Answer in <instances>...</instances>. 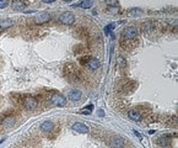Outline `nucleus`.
<instances>
[{"instance_id":"6","label":"nucleus","mask_w":178,"mask_h":148,"mask_svg":"<svg viewBox=\"0 0 178 148\" xmlns=\"http://www.w3.org/2000/svg\"><path fill=\"white\" fill-rule=\"evenodd\" d=\"M136 36H138V30L135 27H127L123 31L124 39H134Z\"/></svg>"},{"instance_id":"8","label":"nucleus","mask_w":178,"mask_h":148,"mask_svg":"<svg viewBox=\"0 0 178 148\" xmlns=\"http://www.w3.org/2000/svg\"><path fill=\"white\" fill-rule=\"evenodd\" d=\"M75 35L80 39H87L88 37H90V35H88V30L86 27H77L75 30Z\"/></svg>"},{"instance_id":"13","label":"nucleus","mask_w":178,"mask_h":148,"mask_svg":"<svg viewBox=\"0 0 178 148\" xmlns=\"http://www.w3.org/2000/svg\"><path fill=\"white\" fill-rule=\"evenodd\" d=\"M69 99L70 100H73V101H79L80 99L82 97V93L80 91V90H77V89H75V90H71L70 93H69Z\"/></svg>"},{"instance_id":"27","label":"nucleus","mask_w":178,"mask_h":148,"mask_svg":"<svg viewBox=\"0 0 178 148\" xmlns=\"http://www.w3.org/2000/svg\"><path fill=\"white\" fill-rule=\"evenodd\" d=\"M9 3H10V0H0V9H5V7H7Z\"/></svg>"},{"instance_id":"25","label":"nucleus","mask_w":178,"mask_h":148,"mask_svg":"<svg viewBox=\"0 0 178 148\" xmlns=\"http://www.w3.org/2000/svg\"><path fill=\"white\" fill-rule=\"evenodd\" d=\"M117 63H118V65H119L121 68H123V67L127 65V61H125L123 57H118V58H117Z\"/></svg>"},{"instance_id":"24","label":"nucleus","mask_w":178,"mask_h":148,"mask_svg":"<svg viewBox=\"0 0 178 148\" xmlns=\"http://www.w3.org/2000/svg\"><path fill=\"white\" fill-rule=\"evenodd\" d=\"M92 109H93L92 105H88V107L86 106V107L82 109V110L80 111V114H82V115H90V114L92 112Z\"/></svg>"},{"instance_id":"18","label":"nucleus","mask_w":178,"mask_h":148,"mask_svg":"<svg viewBox=\"0 0 178 148\" xmlns=\"http://www.w3.org/2000/svg\"><path fill=\"white\" fill-rule=\"evenodd\" d=\"M13 25H14L13 20H9V19L1 20V21H0V30H4V28H7V27H11Z\"/></svg>"},{"instance_id":"4","label":"nucleus","mask_w":178,"mask_h":148,"mask_svg":"<svg viewBox=\"0 0 178 148\" xmlns=\"http://www.w3.org/2000/svg\"><path fill=\"white\" fill-rule=\"evenodd\" d=\"M37 104H38L37 99L33 97V96H31V95H28V96H25V97H24L22 105H24L26 109H28V110H32V109H35V107L37 106Z\"/></svg>"},{"instance_id":"17","label":"nucleus","mask_w":178,"mask_h":148,"mask_svg":"<svg viewBox=\"0 0 178 148\" xmlns=\"http://www.w3.org/2000/svg\"><path fill=\"white\" fill-rule=\"evenodd\" d=\"M24 97H25V95H22V94H16V93H14V94L11 95V100H13L15 104H21V105H22Z\"/></svg>"},{"instance_id":"19","label":"nucleus","mask_w":178,"mask_h":148,"mask_svg":"<svg viewBox=\"0 0 178 148\" xmlns=\"http://www.w3.org/2000/svg\"><path fill=\"white\" fill-rule=\"evenodd\" d=\"M92 4H93V0H84V1L76 4V6L82 7V9H90L92 6Z\"/></svg>"},{"instance_id":"5","label":"nucleus","mask_w":178,"mask_h":148,"mask_svg":"<svg viewBox=\"0 0 178 148\" xmlns=\"http://www.w3.org/2000/svg\"><path fill=\"white\" fill-rule=\"evenodd\" d=\"M59 20H60V22L64 25H73L75 22V16L71 13H64L60 15Z\"/></svg>"},{"instance_id":"12","label":"nucleus","mask_w":178,"mask_h":148,"mask_svg":"<svg viewBox=\"0 0 178 148\" xmlns=\"http://www.w3.org/2000/svg\"><path fill=\"white\" fill-rule=\"evenodd\" d=\"M51 20V15L49 14H42V15H38L36 19H35V22L37 25H42V24H46Z\"/></svg>"},{"instance_id":"20","label":"nucleus","mask_w":178,"mask_h":148,"mask_svg":"<svg viewBox=\"0 0 178 148\" xmlns=\"http://www.w3.org/2000/svg\"><path fill=\"white\" fill-rule=\"evenodd\" d=\"M144 13H143V10L141 9H129L128 10V15L129 16H141Z\"/></svg>"},{"instance_id":"10","label":"nucleus","mask_w":178,"mask_h":148,"mask_svg":"<svg viewBox=\"0 0 178 148\" xmlns=\"http://www.w3.org/2000/svg\"><path fill=\"white\" fill-rule=\"evenodd\" d=\"M88 68L91 69V71H96V69H98L101 67V63H100V61H98L97 58H93V57H90V59H88V62H87V64H86Z\"/></svg>"},{"instance_id":"1","label":"nucleus","mask_w":178,"mask_h":148,"mask_svg":"<svg viewBox=\"0 0 178 148\" xmlns=\"http://www.w3.org/2000/svg\"><path fill=\"white\" fill-rule=\"evenodd\" d=\"M64 71V74L66 78H69L70 80H74V82H80L81 79V73L79 72V69L76 68L75 64L73 63H66L63 68Z\"/></svg>"},{"instance_id":"23","label":"nucleus","mask_w":178,"mask_h":148,"mask_svg":"<svg viewBox=\"0 0 178 148\" xmlns=\"http://www.w3.org/2000/svg\"><path fill=\"white\" fill-rule=\"evenodd\" d=\"M88 59H90V56H88V54H84V56H81L80 58H79V63H80L81 65H86L87 62H88Z\"/></svg>"},{"instance_id":"16","label":"nucleus","mask_w":178,"mask_h":148,"mask_svg":"<svg viewBox=\"0 0 178 148\" xmlns=\"http://www.w3.org/2000/svg\"><path fill=\"white\" fill-rule=\"evenodd\" d=\"M53 127H54V123H53V122H51V121H44V122L41 125V130H42L43 132H49Z\"/></svg>"},{"instance_id":"28","label":"nucleus","mask_w":178,"mask_h":148,"mask_svg":"<svg viewBox=\"0 0 178 148\" xmlns=\"http://www.w3.org/2000/svg\"><path fill=\"white\" fill-rule=\"evenodd\" d=\"M107 4L111 5V6H117L118 0H107Z\"/></svg>"},{"instance_id":"9","label":"nucleus","mask_w":178,"mask_h":148,"mask_svg":"<svg viewBox=\"0 0 178 148\" xmlns=\"http://www.w3.org/2000/svg\"><path fill=\"white\" fill-rule=\"evenodd\" d=\"M73 130L77 133H88V127L85 125V123H81V122H76L73 125Z\"/></svg>"},{"instance_id":"11","label":"nucleus","mask_w":178,"mask_h":148,"mask_svg":"<svg viewBox=\"0 0 178 148\" xmlns=\"http://www.w3.org/2000/svg\"><path fill=\"white\" fill-rule=\"evenodd\" d=\"M11 6L14 10H16V11H22V10H25V7H26V3L24 0H14L11 3Z\"/></svg>"},{"instance_id":"7","label":"nucleus","mask_w":178,"mask_h":148,"mask_svg":"<svg viewBox=\"0 0 178 148\" xmlns=\"http://www.w3.org/2000/svg\"><path fill=\"white\" fill-rule=\"evenodd\" d=\"M136 84L134 82H125L124 84H121V91L124 94H129L132 91H134Z\"/></svg>"},{"instance_id":"29","label":"nucleus","mask_w":178,"mask_h":148,"mask_svg":"<svg viewBox=\"0 0 178 148\" xmlns=\"http://www.w3.org/2000/svg\"><path fill=\"white\" fill-rule=\"evenodd\" d=\"M43 3H46V4H51V3H54L55 0H42Z\"/></svg>"},{"instance_id":"14","label":"nucleus","mask_w":178,"mask_h":148,"mask_svg":"<svg viewBox=\"0 0 178 148\" xmlns=\"http://www.w3.org/2000/svg\"><path fill=\"white\" fill-rule=\"evenodd\" d=\"M74 53L77 56V54H80V56H84V54H87V47L85 45H76L74 47Z\"/></svg>"},{"instance_id":"15","label":"nucleus","mask_w":178,"mask_h":148,"mask_svg":"<svg viewBox=\"0 0 178 148\" xmlns=\"http://www.w3.org/2000/svg\"><path fill=\"white\" fill-rule=\"evenodd\" d=\"M128 117L133 121H140L141 120V112L136 111V110H130L129 112H128Z\"/></svg>"},{"instance_id":"3","label":"nucleus","mask_w":178,"mask_h":148,"mask_svg":"<svg viewBox=\"0 0 178 148\" xmlns=\"http://www.w3.org/2000/svg\"><path fill=\"white\" fill-rule=\"evenodd\" d=\"M16 121V118L14 116V111L10 110V111H6L4 112L3 117H1V123L5 125V126H13Z\"/></svg>"},{"instance_id":"21","label":"nucleus","mask_w":178,"mask_h":148,"mask_svg":"<svg viewBox=\"0 0 178 148\" xmlns=\"http://www.w3.org/2000/svg\"><path fill=\"white\" fill-rule=\"evenodd\" d=\"M124 143L125 142L123 140H121V138H113L112 140V146H114V147H125Z\"/></svg>"},{"instance_id":"31","label":"nucleus","mask_w":178,"mask_h":148,"mask_svg":"<svg viewBox=\"0 0 178 148\" xmlns=\"http://www.w3.org/2000/svg\"><path fill=\"white\" fill-rule=\"evenodd\" d=\"M63 1H65V3H70V1H73V0H63Z\"/></svg>"},{"instance_id":"2","label":"nucleus","mask_w":178,"mask_h":148,"mask_svg":"<svg viewBox=\"0 0 178 148\" xmlns=\"http://www.w3.org/2000/svg\"><path fill=\"white\" fill-rule=\"evenodd\" d=\"M49 100H51L52 104L57 105V106H65L66 105V99L65 96H63L62 94L59 93H54L51 95V97H49Z\"/></svg>"},{"instance_id":"22","label":"nucleus","mask_w":178,"mask_h":148,"mask_svg":"<svg viewBox=\"0 0 178 148\" xmlns=\"http://www.w3.org/2000/svg\"><path fill=\"white\" fill-rule=\"evenodd\" d=\"M156 143L159 146H167L170 143V138L168 137H167V138L166 137H161V138H159V140L156 141Z\"/></svg>"},{"instance_id":"26","label":"nucleus","mask_w":178,"mask_h":148,"mask_svg":"<svg viewBox=\"0 0 178 148\" xmlns=\"http://www.w3.org/2000/svg\"><path fill=\"white\" fill-rule=\"evenodd\" d=\"M114 26H115L114 24H110L108 26H106V27H104V33H106V35H110V33L112 32V30L114 28Z\"/></svg>"},{"instance_id":"32","label":"nucleus","mask_w":178,"mask_h":148,"mask_svg":"<svg viewBox=\"0 0 178 148\" xmlns=\"http://www.w3.org/2000/svg\"><path fill=\"white\" fill-rule=\"evenodd\" d=\"M0 103H1V99H0Z\"/></svg>"},{"instance_id":"30","label":"nucleus","mask_w":178,"mask_h":148,"mask_svg":"<svg viewBox=\"0 0 178 148\" xmlns=\"http://www.w3.org/2000/svg\"><path fill=\"white\" fill-rule=\"evenodd\" d=\"M134 133H135V135H136L138 137H139V138H141V136H140V133H139V132H138V131H134Z\"/></svg>"}]
</instances>
